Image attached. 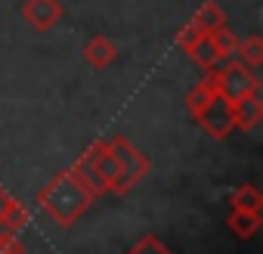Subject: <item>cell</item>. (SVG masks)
<instances>
[{"instance_id": "cell-12", "label": "cell", "mask_w": 263, "mask_h": 254, "mask_svg": "<svg viewBox=\"0 0 263 254\" xmlns=\"http://www.w3.org/2000/svg\"><path fill=\"white\" fill-rule=\"evenodd\" d=\"M226 226L235 239H251L260 229V214H248V211H229Z\"/></svg>"}, {"instance_id": "cell-5", "label": "cell", "mask_w": 263, "mask_h": 254, "mask_svg": "<svg viewBox=\"0 0 263 254\" xmlns=\"http://www.w3.org/2000/svg\"><path fill=\"white\" fill-rule=\"evenodd\" d=\"M177 44H180V50H183L198 68H204V71H211V68H217V65L223 62L220 53H217V47H214L211 31H198L195 25H183V28L177 31Z\"/></svg>"}, {"instance_id": "cell-15", "label": "cell", "mask_w": 263, "mask_h": 254, "mask_svg": "<svg viewBox=\"0 0 263 254\" xmlns=\"http://www.w3.org/2000/svg\"><path fill=\"white\" fill-rule=\"evenodd\" d=\"M211 38H214V47H217V53H220L223 62L235 56V50H238V38H235L229 28H217V31H211Z\"/></svg>"}, {"instance_id": "cell-17", "label": "cell", "mask_w": 263, "mask_h": 254, "mask_svg": "<svg viewBox=\"0 0 263 254\" xmlns=\"http://www.w3.org/2000/svg\"><path fill=\"white\" fill-rule=\"evenodd\" d=\"M4 195H7V192H4V186H0V202H4Z\"/></svg>"}, {"instance_id": "cell-14", "label": "cell", "mask_w": 263, "mask_h": 254, "mask_svg": "<svg viewBox=\"0 0 263 254\" xmlns=\"http://www.w3.org/2000/svg\"><path fill=\"white\" fill-rule=\"evenodd\" d=\"M124 254H174V251H171L158 235H140Z\"/></svg>"}, {"instance_id": "cell-1", "label": "cell", "mask_w": 263, "mask_h": 254, "mask_svg": "<svg viewBox=\"0 0 263 254\" xmlns=\"http://www.w3.org/2000/svg\"><path fill=\"white\" fill-rule=\"evenodd\" d=\"M34 202L44 214H50L53 223L74 226L90 211V205L96 202V192L87 186V180L74 168H68V171H59L47 186H41Z\"/></svg>"}, {"instance_id": "cell-11", "label": "cell", "mask_w": 263, "mask_h": 254, "mask_svg": "<svg viewBox=\"0 0 263 254\" xmlns=\"http://www.w3.org/2000/svg\"><path fill=\"white\" fill-rule=\"evenodd\" d=\"M229 208H232V211L260 214V211H263V195H260V189H257L254 183H241V186L232 192V198H229Z\"/></svg>"}, {"instance_id": "cell-16", "label": "cell", "mask_w": 263, "mask_h": 254, "mask_svg": "<svg viewBox=\"0 0 263 254\" xmlns=\"http://www.w3.org/2000/svg\"><path fill=\"white\" fill-rule=\"evenodd\" d=\"M0 254H25L19 232H0Z\"/></svg>"}, {"instance_id": "cell-8", "label": "cell", "mask_w": 263, "mask_h": 254, "mask_svg": "<svg viewBox=\"0 0 263 254\" xmlns=\"http://www.w3.org/2000/svg\"><path fill=\"white\" fill-rule=\"evenodd\" d=\"M263 121V102L260 96H248L241 102L232 105V124L238 127V131H254V127Z\"/></svg>"}, {"instance_id": "cell-9", "label": "cell", "mask_w": 263, "mask_h": 254, "mask_svg": "<svg viewBox=\"0 0 263 254\" xmlns=\"http://www.w3.org/2000/svg\"><path fill=\"white\" fill-rule=\"evenodd\" d=\"M28 223V211L22 202H16L13 195H4L0 202V232H19Z\"/></svg>"}, {"instance_id": "cell-6", "label": "cell", "mask_w": 263, "mask_h": 254, "mask_svg": "<svg viewBox=\"0 0 263 254\" xmlns=\"http://www.w3.org/2000/svg\"><path fill=\"white\" fill-rule=\"evenodd\" d=\"M22 19L34 31H50L65 19V7L59 0H25L22 4Z\"/></svg>"}, {"instance_id": "cell-10", "label": "cell", "mask_w": 263, "mask_h": 254, "mask_svg": "<svg viewBox=\"0 0 263 254\" xmlns=\"http://www.w3.org/2000/svg\"><path fill=\"white\" fill-rule=\"evenodd\" d=\"M198 31H217V28H226V13L220 4H214V0H208V4H201L192 16V22Z\"/></svg>"}, {"instance_id": "cell-2", "label": "cell", "mask_w": 263, "mask_h": 254, "mask_svg": "<svg viewBox=\"0 0 263 254\" xmlns=\"http://www.w3.org/2000/svg\"><path fill=\"white\" fill-rule=\"evenodd\" d=\"M186 108L189 115L195 118V124L201 127V131L214 140H226L232 131H235V124H232V105L217 93L211 75L204 81H198L189 96H186Z\"/></svg>"}, {"instance_id": "cell-3", "label": "cell", "mask_w": 263, "mask_h": 254, "mask_svg": "<svg viewBox=\"0 0 263 254\" xmlns=\"http://www.w3.org/2000/svg\"><path fill=\"white\" fill-rule=\"evenodd\" d=\"M208 75H211L217 93H220L229 105H235V102H241V99H248V96H260V81H257L254 68H248V65H241V62H229V65L220 62V65L211 68Z\"/></svg>"}, {"instance_id": "cell-4", "label": "cell", "mask_w": 263, "mask_h": 254, "mask_svg": "<svg viewBox=\"0 0 263 254\" xmlns=\"http://www.w3.org/2000/svg\"><path fill=\"white\" fill-rule=\"evenodd\" d=\"M105 143H108V149L115 152V158H118V165H121L124 192H130V189H134V186L152 171V161H149V155H143L127 137H108Z\"/></svg>"}, {"instance_id": "cell-13", "label": "cell", "mask_w": 263, "mask_h": 254, "mask_svg": "<svg viewBox=\"0 0 263 254\" xmlns=\"http://www.w3.org/2000/svg\"><path fill=\"white\" fill-rule=\"evenodd\" d=\"M235 56H238V62H241V65H248V68H257V65H263V38H260V34H251V38H245V41L238 44Z\"/></svg>"}, {"instance_id": "cell-7", "label": "cell", "mask_w": 263, "mask_h": 254, "mask_svg": "<svg viewBox=\"0 0 263 254\" xmlns=\"http://www.w3.org/2000/svg\"><path fill=\"white\" fill-rule=\"evenodd\" d=\"M118 59V47L115 41H108L105 34H93L87 44H84V62L93 65L96 71H105L108 65H115Z\"/></svg>"}]
</instances>
